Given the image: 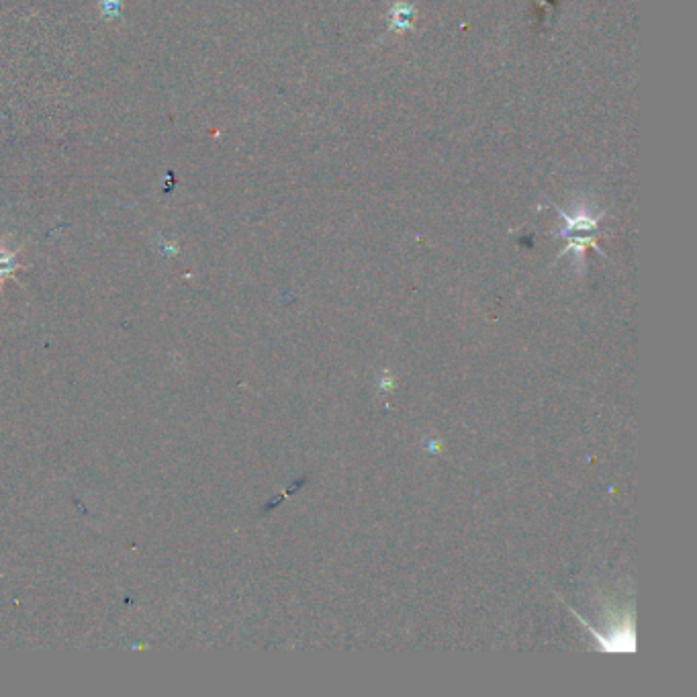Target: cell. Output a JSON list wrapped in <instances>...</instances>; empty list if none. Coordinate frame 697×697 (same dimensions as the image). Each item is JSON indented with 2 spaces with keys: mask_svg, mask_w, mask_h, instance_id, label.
<instances>
[{
  "mask_svg": "<svg viewBox=\"0 0 697 697\" xmlns=\"http://www.w3.org/2000/svg\"><path fill=\"white\" fill-rule=\"evenodd\" d=\"M411 17H413V9L405 3H399L397 7H393L391 11V29L393 31H405L411 25Z\"/></svg>",
  "mask_w": 697,
  "mask_h": 697,
  "instance_id": "obj_1",
  "label": "cell"
}]
</instances>
